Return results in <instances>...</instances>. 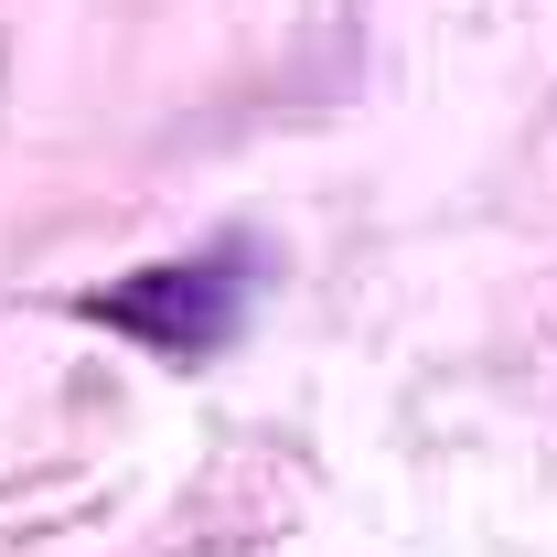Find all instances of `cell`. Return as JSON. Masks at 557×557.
Masks as SVG:
<instances>
[{
	"label": "cell",
	"instance_id": "cell-1",
	"mask_svg": "<svg viewBox=\"0 0 557 557\" xmlns=\"http://www.w3.org/2000/svg\"><path fill=\"white\" fill-rule=\"evenodd\" d=\"M75 311L108 322V333H129V344H150L161 364H205V354H225L236 322H247V247H205V258L129 269V278H108V289H86Z\"/></svg>",
	"mask_w": 557,
	"mask_h": 557
}]
</instances>
